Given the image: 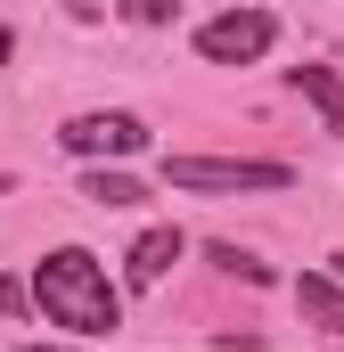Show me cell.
Segmentation results:
<instances>
[{
  "mask_svg": "<svg viewBox=\"0 0 344 352\" xmlns=\"http://www.w3.org/2000/svg\"><path fill=\"white\" fill-rule=\"evenodd\" d=\"M295 311H303L320 336H344V278H336L328 263L303 270V278H295Z\"/></svg>",
  "mask_w": 344,
  "mask_h": 352,
  "instance_id": "6",
  "label": "cell"
},
{
  "mask_svg": "<svg viewBox=\"0 0 344 352\" xmlns=\"http://www.w3.org/2000/svg\"><path fill=\"white\" fill-rule=\"evenodd\" d=\"M8 352H98V344H8Z\"/></svg>",
  "mask_w": 344,
  "mask_h": 352,
  "instance_id": "12",
  "label": "cell"
},
{
  "mask_svg": "<svg viewBox=\"0 0 344 352\" xmlns=\"http://www.w3.org/2000/svg\"><path fill=\"white\" fill-rule=\"evenodd\" d=\"M58 148L83 156V164H123V156L148 148V123H140L131 107H90V115H66V123H58Z\"/></svg>",
  "mask_w": 344,
  "mask_h": 352,
  "instance_id": "3",
  "label": "cell"
},
{
  "mask_svg": "<svg viewBox=\"0 0 344 352\" xmlns=\"http://www.w3.org/2000/svg\"><path fill=\"white\" fill-rule=\"evenodd\" d=\"M213 263L230 270V278H246V287H270V263H255V254H238V246H213Z\"/></svg>",
  "mask_w": 344,
  "mask_h": 352,
  "instance_id": "9",
  "label": "cell"
},
{
  "mask_svg": "<svg viewBox=\"0 0 344 352\" xmlns=\"http://www.w3.org/2000/svg\"><path fill=\"white\" fill-rule=\"evenodd\" d=\"M33 303V287H17V278H0V311H25Z\"/></svg>",
  "mask_w": 344,
  "mask_h": 352,
  "instance_id": "11",
  "label": "cell"
},
{
  "mask_svg": "<svg viewBox=\"0 0 344 352\" xmlns=\"http://www.w3.org/2000/svg\"><path fill=\"white\" fill-rule=\"evenodd\" d=\"M123 16H131V25H164L172 0H123Z\"/></svg>",
  "mask_w": 344,
  "mask_h": 352,
  "instance_id": "10",
  "label": "cell"
},
{
  "mask_svg": "<svg viewBox=\"0 0 344 352\" xmlns=\"http://www.w3.org/2000/svg\"><path fill=\"white\" fill-rule=\"evenodd\" d=\"M270 41H279V16L270 8H222V16L197 25V58L205 66H262Z\"/></svg>",
  "mask_w": 344,
  "mask_h": 352,
  "instance_id": "4",
  "label": "cell"
},
{
  "mask_svg": "<svg viewBox=\"0 0 344 352\" xmlns=\"http://www.w3.org/2000/svg\"><path fill=\"white\" fill-rule=\"evenodd\" d=\"M279 156H164V188L180 197H246V188H287Z\"/></svg>",
  "mask_w": 344,
  "mask_h": 352,
  "instance_id": "2",
  "label": "cell"
},
{
  "mask_svg": "<svg viewBox=\"0 0 344 352\" xmlns=\"http://www.w3.org/2000/svg\"><path fill=\"white\" fill-rule=\"evenodd\" d=\"M8 58H17V33H8V25H0V66H8Z\"/></svg>",
  "mask_w": 344,
  "mask_h": 352,
  "instance_id": "13",
  "label": "cell"
},
{
  "mask_svg": "<svg viewBox=\"0 0 344 352\" xmlns=\"http://www.w3.org/2000/svg\"><path fill=\"white\" fill-rule=\"evenodd\" d=\"M287 82L303 90V107H320V123L344 140V74L336 66H320V58H303V66H287Z\"/></svg>",
  "mask_w": 344,
  "mask_h": 352,
  "instance_id": "7",
  "label": "cell"
},
{
  "mask_svg": "<svg viewBox=\"0 0 344 352\" xmlns=\"http://www.w3.org/2000/svg\"><path fill=\"white\" fill-rule=\"evenodd\" d=\"M180 246H189V238H180L172 221H164V230H140V238H131V254H123V287H140V295H148V287L180 263Z\"/></svg>",
  "mask_w": 344,
  "mask_h": 352,
  "instance_id": "5",
  "label": "cell"
},
{
  "mask_svg": "<svg viewBox=\"0 0 344 352\" xmlns=\"http://www.w3.org/2000/svg\"><path fill=\"white\" fill-rule=\"evenodd\" d=\"M328 270H336V278H344V254H328Z\"/></svg>",
  "mask_w": 344,
  "mask_h": 352,
  "instance_id": "14",
  "label": "cell"
},
{
  "mask_svg": "<svg viewBox=\"0 0 344 352\" xmlns=\"http://www.w3.org/2000/svg\"><path fill=\"white\" fill-rule=\"evenodd\" d=\"M25 287H33V311L50 328H66L74 344H107L123 328V295H115V278H107V263L90 246H50Z\"/></svg>",
  "mask_w": 344,
  "mask_h": 352,
  "instance_id": "1",
  "label": "cell"
},
{
  "mask_svg": "<svg viewBox=\"0 0 344 352\" xmlns=\"http://www.w3.org/2000/svg\"><path fill=\"white\" fill-rule=\"evenodd\" d=\"M0 188H8V173H0Z\"/></svg>",
  "mask_w": 344,
  "mask_h": 352,
  "instance_id": "16",
  "label": "cell"
},
{
  "mask_svg": "<svg viewBox=\"0 0 344 352\" xmlns=\"http://www.w3.org/2000/svg\"><path fill=\"white\" fill-rule=\"evenodd\" d=\"M74 8H83V16H90V8H98V0H74Z\"/></svg>",
  "mask_w": 344,
  "mask_h": 352,
  "instance_id": "15",
  "label": "cell"
},
{
  "mask_svg": "<svg viewBox=\"0 0 344 352\" xmlns=\"http://www.w3.org/2000/svg\"><path fill=\"white\" fill-rule=\"evenodd\" d=\"M83 197H90V205H115V213H123V205H140L148 188H140L131 173H115V164H90V173H83Z\"/></svg>",
  "mask_w": 344,
  "mask_h": 352,
  "instance_id": "8",
  "label": "cell"
}]
</instances>
